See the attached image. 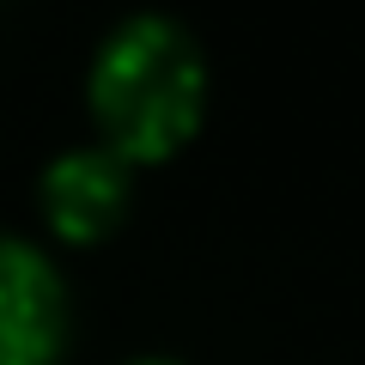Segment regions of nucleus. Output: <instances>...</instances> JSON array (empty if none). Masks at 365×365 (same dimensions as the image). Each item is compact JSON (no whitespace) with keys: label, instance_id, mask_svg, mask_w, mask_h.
<instances>
[{"label":"nucleus","instance_id":"3","mask_svg":"<svg viewBox=\"0 0 365 365\" xmlns=\"http://www.w3.org/2000/svg\"><path fill=\"white\" fill-rule=\"evenodd\" d=\"M134 207V165L110 146H73L37 177V213L61 244H104Z\"/></svg>","mask_w":365,"mask_h":365},{"label":"nucleus","instance_id":"4","mask_svg":"<svg viewBox=\"0 0 365 365\" xmlns=\"http://www.w3.org/2000/svg\"><path fill=\"white\" fill-rule=\"evenodd\" d=\"M128 365H177V359H128Z\"/></svg>","mask_w":365,"mask_h":365},{"label":"nucleus","instance_id":"1","mask_svg":"<svg viewBox=\"0 0 365 365\" xmlns=\"http://www.w3.org/2000/svg\"><path fill=\"white\" fill-rule=\"evenodd\" d=\"M86 110L98 128V146H110L128 165H165L201 134L207 55L177 19L134 13L91 55Z\"/></svg>","mask_w":365,"mask_h":365},{"label":"nucleus","instance_id":"2","mask_svg":"<svg viewBox=\"0 0 365 365\" xmlns=\"http://www.w3.org/2000/svg\"><path fill=\"white\" fill-rule=\"evenodd\" d=\"M67 280L31 237L0 232V365H55L67 353Z\"/></svg>","mask_w":365,"mask_h":365}]
</instances>
